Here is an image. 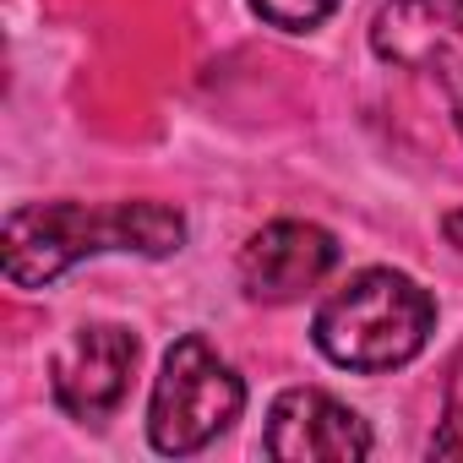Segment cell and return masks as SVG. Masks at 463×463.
<instances>
[{"mask_svg": "<svg viewBox=\"0 0 463 463\" xmlns=\"http://www.w3.org/2000/svg\"><path fill=\"white\" fill-rule=\"evenodd\" d=\"M185 246V218L169 202H28L6 218V279L17 289H44L66 268L131 251V257H169Z\"/></svg>", "mask_w": 463, "mask_h": 463, "instance_id": "obj_1", "label": "cell"}, {"mask_svg": "<svg viewBox=\"0 0 463 463\" xmlns=\"http://www.w3.org/2000/svg\"><path fill=\"white\" fill-rule=\"evenodd\" d=\"M436 333V300L398 268H365L333 289L311 322L317 349L344 371H392L409 365Z\"/></svg>", "mask_w": 463, "mask_h": 463, "instance_id": "obj_2", "label": "cell"}, {"mask_svg": "<svg viewBox=\"0 0 463 463\" xmlns=\"http://www.w3.org/2000/svg\"><path fill=\"white\" fill-rule=\"evenodd\" d=\"M246 409V382L202 333H185L169 344L153 398H147V441L164 458H191L213 436H223Z\"/></svg>", "mask_w": 463, "mask_h": 463, "instance_id": "obj_3", "label": "cell"}, {"mask_svg": "<svg viewBox=\"0 0 463 463\" xmlns=\"http://www.w3.org/2000/svg\"><path fill=\"white\" fill-rule=\"evenodd\" d=\"M131 371H137V333L120 327V322H88V327H77L55 349V360H50V392H55V403L71 420L104 425L126 403Z\"/></svg>", "mask_w": 463, "mask_h": 463, "instance_id": "obj_4", "label": "cell"}, {"mask_svg": "<svg viewBox=\"0 0 463 463\" xmlns=\"http://www.w3.org/2000/svg\"><path fill=\"white\" fill-rule=\"evenodd\" d=\"M371 447V425L322 387H289L268 409L262 452L273 463H360Z\"/></svg>", "mask_w": 463, "mask_h": 463, "instance_id": "obj_5", "label": "cell"}, {"mask_svg": "<svg viewBox=\"0 0 463 463\" xmlns=\"http://www.w3.org/2000/svg\"><path fill=\"white\" fill-rule=\"evenodd\" d=\"M333 268H338V241L322 223H306V218L262 223L241 246V284L262 306H289V300L311 295Z\"/></svg>", "mask_w": 463, "mask_h": 463, "instance_id": "obj_6", "label": "cell"}, {"mask_svg": "<svg viewBox=\"0 0 463 463\" xmlns=\"http://www.w3.org/2000/svg\"><path fill=\"white\" fill-rule=\"evenodd\" d=\"M447 33H452V12L436 6V0H387L371 23L376 55L392 66H409V71H425Z\"/></svg>", "mask_w": 463, "mask_h": 463, "instance_id": "obj_7", "label": "cell"}, {"mask_svg": "<svg viewBox=\"0 0 463 463\" xmlns=\"http://www.w3.org/2000/svg\"><path fill=\"white\" fill-rule=\"evenodd\" d=\"M246 6H251L268 28H284V33H311V28H322V23L338 12V0H246Z\"/></svg>", "mask_w": 463, "mask_h": 463, "instance_id": "obj_8", "label": "cell"}, {"mask_svg": "<svg viewBox=\"0 0 463 463\" xmlns=\"http://www.w3.org/2000/svg\"><path fill=\"white\" fill-rule=\"evenodd\" d=\"M430 458H463V349L447 371V403H441V425L425 447Z\"/></svg>", "mask_w": 463, "mask_h": 463, "instance_id": "obj_9", "label": "cell"}, {"mask_svg": "<svg viewBox=\"0 0 463 463\" xmlns=\"http://www.w3.org/2000/svg\"><path fill=\"white\" fill-rule=\"evenodd\" d=\"M425 71H436V77H441L447 104H452V120H458V137H463V39H458V28L436 44V55H430V66H425Z\"/></svg>", "mask_w": 463, "mask_h": 463, "instance_id": "obj_10", "label": "cell"}, {"mask_svg": "<svg viewBox=\"0 0 463 463\" xmlns=\"http://www.w3.org/2000/svg\"><path fill=\"white\" fill-rule=\"evenodd\" d=\"M441 235H447V241H452V246L463 251V207H452V213L441 218Z\"/></svg>", "mask_w": 463, "mask_h": 463, "instance_id": "obj_11", "label": "cell"}, {"mask_svg": "<svg viewBox=\"0 0 463 463\" xmlns=\"http://www.w3.org/2000/svg\"><path fill=\"white\" fill-rule=\"evenodd\" d=\"M447 12H452V28H458V39H463V0H452Z\"/></svg>", "mask_w": 463, "mask_h": 463, "instance_id": "obj_12", "label": "cell"}]
</instances>
